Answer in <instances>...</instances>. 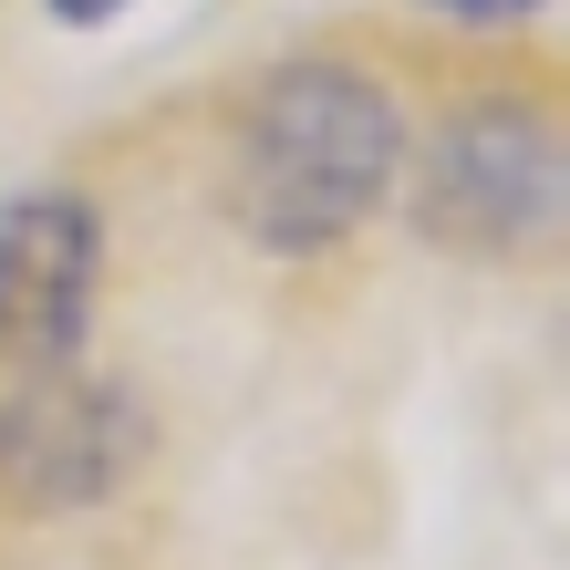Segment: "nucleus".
<instances>
[{
	"label": "nucleus",
	"instance_id": "2",
	"mask_svg": "<svg viewBox=\"0 0 570 570\" xmlns=\"http://www.w3.org/2000/svg\"><path fill=\"white\" fill-rule=\"evenodd\" d=\"M146 456V415L136 394L105 374H73L62 363H21V384L0 394V498L11 509H94V498L125 488V466Z\"/></svg>",
	"mask_w": 570,
	"mask_h": 570
},
{
	"label": "nucleus",
	"instance_id": "6",
	"mask_svg": "<svg viewBox=\"0 0 570 570\" xmlns=\"http://www.w3.org/2000/svg\"><path fill=\"white\" fill-rule=\"evenodd\" d=\"M125 0H52V21H73V31H94V21H115Z\"/></svg>",
	"mask_w": 570,
	"mask_h": 570
},
{
	"label": "nucleus",
	"instance_id": "1",
	"mask_svg": "<svg viewBox=\"0 0 570 570\" xmlns=\"http://www.w3.org/2000/svg\"><path fill=\"white\" fill-rule=\"evenodd\" d=\"M405 187V115L363 62H281L228 125V218L249 249H332Z\"/></svg>",
	"mask_w": 570,
	"mask_h": 570
},
{
	"label": "nucleus",
	"instance_id": "5",
	"mask_svg": "<svg viewBox=\"0 0 570 570\" xmlns=\"http://www.w3.org/2000/svg\"><path fill=\"white\" fill-rule=\"evenodd\" d=\"M425 11H446V21H529L540 0H425Z\"/></svg>",
	"mask_w": 570,
	"mask_h": 570
},
{
	"label": "nucleus",
	"instance_id": "3",
	"mask_svg": "<svg viewBox=\"0 0 570 570\" xmlns=\"http://www.w3.org/2000/svg\"><path fill=\"white\" fill-rule=\"evenodd\" d=\"M405 177H415V228L446 249H478V259L550 239V218H560V146L519 105L456 115L425 146V166H405Z\"/></svg>",
	"mask_w": 570,
	"mask_h": 570
},
{
	"label": "nucleus",
	"instance_id": "4",
	"mask_svg": "<svg viewBox=\"0 0 570 570\" xmlns=\"http://www.w3.org/2000/svg\"><path fill=\"white\" fill-rule=\"evenodd\" d=\"M105 281V218L73 187H21L0 197V353L11 363H62L94 322Z\"/></svg>",
	"mask_w": 570,
	"mask_h": 570
}]
</instances>
